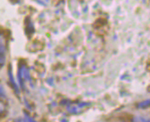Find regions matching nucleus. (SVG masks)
I'll list each match as a JSON object with an SVG mask.
<instances>
[{"instance_id":"f257e3e1","label":"nucleus","mask_w":150,"mask_h":122,"mask_svg":"<svg viewBox=\"0 0 150 122\" xmlns=\"http://www.w3.org/2000/svg\"><path fill=\"white\" fill-rule=\"evenodd\" d=\"M85 103H79V104H72L68 107V111L72 114H78L81 112V110L85 108Z\"/></svg>"},{"instance_id":"f03ea898","label":"nucleus","mask_w":150,"mask_h":122,"mask_svg":"<svg viewBox=\"0 0 150 122\" xmlns=\"http://www.w3.org/2000/svg\"><path fill=\"white\" fill-rule=\"evenodd\" d=\"M149 104H150V102H149V100H145V101H143V102H140L138 105H137V107L139 109H147L148 107H149Z\"/></svg>"},{"instance_id":"7ed1b4c3","label":"nucleus","mask_w":150,"mask_h":122,"mask_svg":"<svg viewBox=\"0 0 150 122\" xmlns=\"http://www.w3.org/2000/svg\"><path fill=\"white\" fill-rule=\"evenodd\" d=\"M134 122H149L147 119H145L141 117H136L134 118Z\"/></svg>"},{"instance_id":"20e7f679","label":"nucleus","mask_w":150,"mask_h":122,"mask_svg":"<svg viewBox=\"0 0 150 122\" xmlns=\"http://www.w3.org/2000/svg\"><path fill=\"white\" fill-rule=\"evenodd\" d=\"M5 109H6V107L4 105V103H2L1 101H0V116H1L3 114V112L5 111Z\"/></svg>"},{"instance_id":"39448f33","label":"nucleus","mask_w":150,"mask_h":122,"mask_svg":"<svg viewBox=\"0 0 150 122\" xmlns=\"http://www.w3.org/2000/svg\"><path fill=\"white\" fill-rule=\"evenodd\" d=\"M15 122H27L25 118H18L15 119Z\"/></svg>"}]
</instances>
